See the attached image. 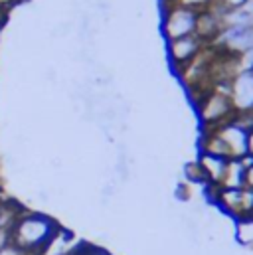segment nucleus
Here are the masks:
<instances>
[{
    "mask_svg": "<svg viewBox=\"0 0 253 255\" xmlns=\"http://www.w3.org/2000/svg\"><path fill=\"white\" fill-rule=\"evenodd\" d=\"M196 99V113L202 128H216L222 123L230 121L236 115L232 97H230V83H216Z\"/></svg>",
    "mask_w": 253,
    "mask_h": 255,
    "instance_id": "obj_2",
    "label": "nucleus"
},
{
    "mask_svg": "<svg viewBox=\"0 0 253 255\" xmlns=\"http://www.w3.org/2000/svg\"><path fill=\"white\" fill-rule=\"evenodd\" d=\"M230 97L236 113H253V71L242 67L230 81Z\"/></svg>",
    "mask_w": 253,
    "mask_h": 255,
    "instance_id": "obj_7",
    "label": "nucleus"
},
{
    "mask_svg": "<svg viewBox=\"0 0 253 255\" xmlns=\"http://www.w3.org/2000/svg\"><path fill=\"white\" fill-rule=\"evenodd\" d=\"M218 132V136L224 140L230 158H244L248 156V128H244L234 117L226 123H222L220 127L214 128Z\"/></svg>",
    "mask_w": 253,
    "mask_h": 255,
    "instance_id": "obj_8",
    "label": "nucleus"
},
{
    "mask_svg": "<svg viewBox=\"0 0 253 255\" xmlns=\"http://www.w3.org/2000/svg\"><path fill=\"white\" fill-rule=\"evenodd\" d=\"M212 48L224 56L242 60L253 50V26H224Z\"/></svg>",
    "mask_w": 253,
    "mask_h": 255,
    "instance_id": "obj_5",
    "label": "nucleus"
},
{
    "mask_svg": "<svg viewBox=\"0 0 253 255\" xmlns=\"http://www.w3.org/2000/svg\"><path fill=\"white\" fill-rule=\"evenodd\" d=\"M246 164L242 158H230L224 184L220 188H246Z\"/></svg>",
    "mask_w": 253,
    "mask_h": 255,
    "instance_id": "obj_11",
    "label": "nucleus"
},
{
    "mask_svg": "<svg viewBox=\"0 0 253 255\" xmlns=\"http://www.w3.org/2000/svg\"><path fill=\"white\" fill-rule=\"evenodd\" d=\"M250 69H252V71H253V65H252V67H250Z\"/></svg>",
    "mask_w": 253,
    "mask_h": 255,
    "instance_id": "obj_23",
    "label": "nucleus"
},
{
    "mask_svg": "<svg viewBox=\"0 0 253 255\" xmlns=\"http://www.w3.org/2000/svg\"><path fill=\"white\" fill-rule=\"evenodd\" d=\"M58 230L60 224L46 212L22 210L10 228V244L26 255H40Z\"/></svg>",
    "mask_w": 253,
    "mask_h": 255,
    "instance_id": "obj_1",
    "label": "nucleus"
},
{
    "mask_svg": "<svg viewBox=\"0 0 253 255\" xmlns=\"http://www.w3.org/2000/svg\"><path fill=\"white\" fill-rule=\"evenodd\" d=\"M170 2H176V4H182L186 8H192L196 12H202L206 8H210L214 4V0H170Z\"/></svg>",
    "mask_w": 253,
    "mask_h": 255,
    "instance_id": "obj_17",
    "label": "nucleus"
},
{
    "mask_svg": "<svg viewBox=\"0 0 253 255\" xmlns=\"http://www.w3.org/2000/svg\"><path fill=\"white\" fill-rule=\"evenodd\" d=\"M248 0H214V6L222 8L224 12H234L240 8H246Z\"/></svg>",
    "mask_w": 253,
    "mask_h": 255,
    "instance_id": "obj_16",
    "label": "nucleus"
},
{
    "mask_svg": "<svg viewBox=\"0 0 253 255\" xmlns=\"http://www.w3.org/2000/svg\"><path fill=\"white\" fill-rule=\"evenodd\" d=\"M77 246H79V242L73 238V234L60 228L40 255H73Z\"/></svg>",
    "mask_w": 253,
    "mask_h": 255,
    "instance_id": "obj_10",
    "label": "nucleus"
},
{
    "mask_svg": "<svg viewBox=\"0 0 253 255\" xmlns=\"http://www.w3.org/2000/svg\"><path fill=\"white\" fill-rule=\"evenodd\" d=\"M182 178L190 186H204L206 188V178H204V172H202L198 160H190L182 166Z\"/></svg>",
    "mask_w": 253,
    "mask_h": 255,
    "instance_id": "obj_13",
    "label": "nucleus"
},
{
    "mask_svg": "<svg viewBox=\"0 0 253 255\" xmlns=\"http://www.w3.org/2000/svg\"><path fill=\"white\" fill-rule=\"evenodd\" d=\"M196 24H198V12L186 8L176 2H168L164 16H162V36L166 42L186 38L196 34Z\"/></svg>",
    "mask_w": 253,
    "mask_h": 255,
    "instance_id": "obj_4",
    "label": "nucleus"
},
{
    "mask_svg": "<svg viewBox=\"0 0 253 255\" xmlns=\"http://www.w3.org/2000/svg\"><path fill=\"white\" fill-rule=\"evenodd\" d=\"M242 160H244V164L248 168V172H246V186L253 190V158L252 156H244Z\"/></svg>",
    "mask_w": 253,
    "mask_h": 255,
    "instance_id": "obj_19",
    "label": "nucleus"
},
{
    "mask_svg": "<svg viewBox=\"0 0 253 255\" xmlns=\"http://www.w3.org/2000/svg\"><path fill=\"white\" fill-rule=\"evenodd\" d=\"M214 206L230 216L234 222L253 216V190L252 188H206Z\"/></svg>",
    "mask_w": 253,
    "mask_h": 255,
    "instance_id": "obj_3",
    "label": "nucleus"
},
{
    "mask_svg": "<svg viewBox=\"0 0 253 255\" xmlns=\"http://www.w3.org/2000/svg\"><path fill=\"white\" fill-rule=\"evenodd\" d=\"M20 212H22L20 206H16L10 200H2L0 198V228H12V224L18 218Z\"/></svg>",
    "mask_w": 253,
    "mask_h": 255,
    "instance_id": "obj_14",
    "label": "nucleus"
},
{
    "mask_svg": "<svg viewBox=\"0 0 253 255\" xmlns=\"http://www.w3.org/2000/svg\"><path fill=\"white\" fill-rule=\"evenodd\" d=\"M73 255H113L109 250L101 248V246H95V244H83L79 242V246L75 248Z\"/></svg>",
    "mask_w": 253,
    "mask_h": 255,
    "instance_id": "obj_15",
    "label": "nucleus"
},
{
    "mask_svg": "<svg viewBox=\"0 0 253 255\" xmlns=\"http://www.w3.org/2000/svg\"><path fill=\"white\" fill-rule=\"evenodd\" d=\"M10 244V228H0V250Z\"/></svg>",
    "mask_w": 253,
    "mask_h": 255,
    "instance_id": "obj_20",
    "label": "nucleus"
},
{
    "mask_svg": "<svg viewBox=\"0 0 253 255\" xmlns=\"http://www.w3.org/2000/svg\"><path fill=\"white\" fill-rule=\"evenodd\" d=\"M208 46L210 44H206L204 40H200L196 34L194 36H186V38H178V40H170V42H166V58H168V64L172 65V69H176V73H180Z\"/></svg>",
    "mask_w": 253,
    "mask_h": 255,
    "instance_id": "obj_6",
    "label": "nucleus"
},
{
    "mask_svg": "<svg viewBox=\"0 0 253 255\" xmlns=\"http://www.w3.org/2000/svg\"><path fill=\"white\" fill-rule=\"evenodd\" d=\"M0 255H26L24 252H20L16 246H12V244H8L4 250H0Z\"/></svg>",
    "mask_w": 253,
    "mask_h": 255,
    "instance_id": "obj_21",
    "label": "nucleus"
},
{
    "mask_svg": "<svg viewBox=\"0 0 253 255\" xmlns=\"http://www.w3.org/2000/svg\"><path fill=\"white\" fill-rule=\"evenodd\" d=\"M190 184H186L184 180L182 182H178V186H176V200H182V202H188L190 198H192V192H190Z\"/></svg>",
    "mask_w": 253,
    "mask_h": 255,
    "instance_id": "obj_18",
    "label": "nucleus"
},
{
    "mask_svg": "<svg viewBox=\"0 0 253 255\" xmlns=\"http://www.w3.org/2000/svg\"><path fill=\"white\" fill-rule=\"evenodd\" d=\"M234 236L240 246L253 250V216L234 222Z\"/></svg>",
    "mask_w": 253,
    "mask_h": 255,
    "instance_id": "obj_12",
    "label": "nucleus"
},
{
    "mask_svg": "<svg viewBox=\"0 0 253 255\" xmlns=\"http://www.w3.org/2000/svg\"><path fill=\"white\" fill-rule=\"evenodd\" d=\"M248 156L253 158V127L248 130Z\"/></svg>",
    "mask_w": 253,
    "mask_h": 255,
    "instance_id": "obj_22",
    "label": "nucleus"
},
{
    "mask_svg": "<svg viewBox=\"0 0 253 255\" xmlns=\"http://www.w3.org/2000/svg\"><path fill=\"white\" fill-rule=\"evenodd\" d=\"M198 164H200V168L204 172L206 188H220L224 184L230 158L214 156V154H206V152H198Z\"/></svg>",
    "mask_w": 253,
    "mask_h": 255,
    "instance_id": "obj_9",
    "label": "nucleus"
}]
</instances>
